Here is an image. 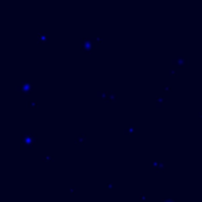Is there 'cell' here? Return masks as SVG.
Here are the masks:
<instances>
[{
	"instance_id": "obj_11",
	"label": "cell",
	"mask_w": 202,
	"mask_h": 202,
	"mask_svg": "<svg viewBox=\"0 0 202 202\" xmlns=\"http://www.w3.org/2000/svg\"><path fill=\"white\" fill-rule=\"evenodd\" d=\"M30 105L32 106V108H37L38 102H36V101H31V102H30Z\"/></svg>"
},
{
	"instance_id": "obj_2",
	"label": "cell",
	"mask_w": 202,
	"mask_h": 202,
	"mask_svg": "<svg viewBox=\"0 0 202 202\" xmlns=\"http://www.w3.org/2000/svg\"><path fill=\"white\" fill-rule=\"evenodd\" d=\"M36 141H37V137L32 134H24L22 137V143L27 148H32Z\"/></svg>"
},
{
	"instance_id": "obj_8",
	"label": "cell",
	"mask_w": 202,
	"mask_h": 202,
	"mask_svg": "<svg viewBox=\"0 0 202 202\" xmlns=\"http://www.w3.org/2000/svg\"><path fill=\"white\" fill-rule=\"evenodd\" d=\"M76 142L84 144V143L86 142V135H85V134H79L78 136H77V137H76Z\"/></svg>"
},
{
	"instance_id": "obj_16",
	"label": "cell",
	"mask_w": 202,
	"mask_h": 202,
	"mask_svg": "<svg viewBox=\"0 0 202 202\" xmlns=\"http://www.w3.org/2000/svg\"><path fill=\"white\" fill-rule=\"evenodd\" d=\"M164 89H165V91H169V90H170V86H169V85H167Z\"/></svg>"
},
{
	"instance_id": "obj_5",
	"label": "cell",
	"mask_w": 202,
	"mask_h": 202,
	"mask_svg": "<svg viewBox=\"0 0 202 202\" xmlns=\"http://www.w3.org/2000/svg\"><path fill=\"white\" fill-rule=\"evenodd\" d=\"M37 40L42 44H46L49 42V33L46 32H39L37 34Z\"/></svg>"
},
{
	"instance_id": "obj_14",
	"label": "cell",
	"mask_w": 202,
	"mask_h": 202,
	"mask_svg": "<svg viewBox=\"0 0 202 202\" xmlns=\"http://www.w3.org/2000/svg\"><path fill=\"white\" fill-rule=\"evenodd\" d=\"M140 200H141L142 202H145V195H144V194L140 195Z\"/></svg>"
},
{
	"instance_id": "obj_4",
	"label": "cell",
	"mask_w": 202,
	"mask_h": 202,
	"mask_svg": "<svg viewBox=\"0 0 202 202\" xmlns=\"http://www.w3.org/2000/svg\"><path fill=\"white\" fill-rule=\"evenodd\" d=\"M172 64L175 65V66H184L186 65V59H184V57L183 56H177V57H175L174 59H172Z\"/></svg>"
},
{
	"instance_id": "obj_15",
	"label": "cell",
	"mask_w": 202,
	"mask_h": 202,
	"mask_svg": "<svg viewBox=\"0 0 202 202\" xmlns=\"http://www.w3.org/2000/svg\"><path fill=\"white\" fill-rule=\"evenodd\" d=\"M169 75H176V71H175L174 69H170V70H169Z\"/></svg>"
},
{
	"instance_id": "obj_1",
	"label": "cell",
	"mask_w": 202,
	"mask_h": 202,
	"mask_svg": "<svg viewBox=\"0 0 202 202\" xmlns=\"http://www.w3.org/2000/svg\"><path fill=\"white\" fill-rule=\"evenodd\" d=\"M17 90L22 93V96H25V95L30 93L31 91L33 90V84H32L31 81H24V82H22L17 86Z\"/></svg>"
},
{
	"instance_id": "obj_3",
	"label": "cell",
	"mask_w": 202,
	"mask_h": 202,
	"mask_svg": "<svg viewBox=\"0 0 202 202\" xmlns=\"http://www.w3.org/2000/svg\"><path fill=\"white\" fill-rule=\"evenodd\" d=\"M93 43H95V38H86L82 40V49L85 52H91L92 47H93Z\"/></svg>"
},
{
	"instance_id": "obj_6",
	"label": "cell",
	"mask_w": 202,
	"mask_h": 202,
	"mask_svg": "<svg viewBox=\"0 0 202 202\" xmlns=\"http://www.w3.org/2000/svg\"><path fill=\"white\" fill-rule=\"evenodd\" d=\"M164 165H165L164 161H157V162H154L151 164V167H154L157 172H158V170H163L164 169Z\"/></svg>"
},
{
	"instance_id": "obj_13",
	"label": "cell",
	"mask_w": 202,
	"mask_h": 202,
	"mask_svg": "<svg viewBox=\"0 0 202 202\" xmlns=\"http://www.w3.org/2000/svg\"><path fill=\"white\" fill-rule=\"evenodd\" d=\"M43 160H44L45 162H47V161H53V158H51L50 156H44L43 157Z\"/></svg>"
},
{
	"instance_id": "obj_18",
	"label": "cell",
	"mask_w": 202,
	"mask_h": 202,
	"mask_svg": "<svg viewBox=\"0 0 202 202\" xmlns=\"http://www.w3.org/2000/svg\"><path fill=\"white\" fill-rule=\"evenodd\" d=\"M199 116H200V117L202 118V112H199Z\"/></svg>"
},
{
	"instance_id": "obj_17",
	"label": "cell",
	"mask_w": 202,
	"mask_h": 202,
	"mask_svg": "<svg viewBox=\"0 0 202 202\" xmlns=\"http://www.w3.org/2000/svg\"><path fill=\"white\" fill-rule=\"evenodd\" d=\"M108 186H109V187H112V186H113V183H112V182H110V183H108Z\"/></svg>"
},
{
	"instance_id": "obj_7",
	"label": "cell",
	"mask_w": 202,
	"mask_h": 202,
	"mask_svg": "<svg viewBox=\"0 0 202 202\" xmlns=\"http://www.w3.org/2000/svg\"><path fill=\"white\" fill-rule=\"evenodd\" d=\"M106 101L108 102H113V101H116L117 99V95L115 93V92H112V91H106Z\"/></svg>"
},
{
	"instance_id": "obj_9",
	"label": "cell",
	"mask_w": 202,
	"mask_h": 202,
	"mask_svg": "<svg viewBox=\"0 0 202 202\" xmlns=\"http://www.w3.org/2000/svg\"><path fill=\"white\" fill-rule=\"evenodd\" d=\"M123 131H124V134L125 135H133V134H135V128L129 124V125H127V127L124 128Z\"/></svg>"
},
{
	"instance_id": "obj_10",
	"label": "cell",
	"mask_w": 202,
	"mask_h": 202,
	"mask_svg": "<svg viewBox=\"0 0 202 202\" xmlns=\"http://www.w3.org/2000/svg\"><path fill=\"white\" fill-rule=\"evenodd\" d=\"M163 103H165V98H163V97H157L156 98V106L157 108L162 106Z\"/></svg>"
},
{
	"instance_id": "obj_12",
	"label": "cell",
	"mask_w": 202,
	"mask_h": 202,
	"mask_svg": "<svg viewBox=\"0 0 202 202\" xmlns=\"http://www.w3.org/2000/svg\"><path fill=\"white\" fill-rule=\"evenodd\" d=\"M162 202H176L175 199H164V200H162Z\"/></svg>"
}]
</instances>
